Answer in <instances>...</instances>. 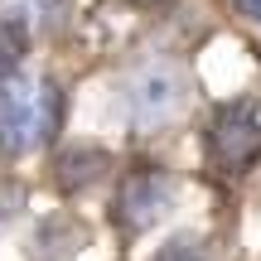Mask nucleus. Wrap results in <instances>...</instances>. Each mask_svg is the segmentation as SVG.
<instances>
[{
  "label": "nucleus",
  "mask_w": 261,
  "mask_h": 261,
  "mask_svg": "<svg viewBox=\"0 0 261 261\" xmlns=\"http://www.w3.org/2000/svg\"><path fill=\"white\" fill-rule=\"evenodd\" d=\"M63 116V92L48 77H5L0 83V150L29 155L48 145Z\"/></svg>",
  "instance_id": "1"
},
{
  "label": "nucleus",
  "mask_w": 261,
  "mask_h": 261,
  "mask_svg": "<svg viewBox=\"0 0 261 261\" xmlns=\"http://www.w3.org/2000/svg\"><path fill=\"white\" fill-rule=\"evenodd\" d=\"M189 107V73L169 58H150L126 77V116L136 130H160Z\"/></svg>",
  "instance_id": "2"
},
{
  "label": "nucleus",
  "mask_w": 261,
  "mask_h": 261,
  "mask_svg": "<svg viewBox=\"0 0 261 261\" xmlns=\"http://www.w3.org/2000/svg\"><path fill=\"white\" fill-rule=\"evenodd\" d=\"M174 208V179L155 165H140L130 169L116 189V203H112V223L121 227L126 237L150 232L155 223H165V213Z\"/></svg>",
  "instance_id": "3"
},
{
  "label": "nucleus",
  "mask_w": 261,
  "mask_h": 261,
  "mask_svg": "<svg viewBox=\"0 0 261 261\" xmlns=\"http://www.w3.org/2000/svg\"><path fill=\"white\" fill-rule=\"evenodd\" d=\"M208 155L223 174H242L247 165L261 160V121L252 102H227L208 121Z\"/></svg>",
  "instance_id": "4"
},
{
  "label": "nucleus",
  "mask_w": 261,
  "mask_h": 261,
  "mask_svg": "<svg viewBox=\"0 0 261 261\" xmlns=\"http://www.w3.org/2000/svg\"><path fill=\"white\" fill-rule=\"evenodd\" d=\"M87 223L73 213H54L34 227V261H77L87 247Z\"/></svg>",
  "instance_id": "5"
},
{
  "label": "nucleus",
  "mask_w": 261,
  "mask_h": 261,
  "mask_svg": "<svg viewBox=\"0 0 261 261\" xmlns=\"http://www.w3.org/2000/svg\"><path fill=\"white\" fill-rule=\"evenodd\" d=\"M107 169H112V155H107L102 145H68L63 155L54 160V184L63 189V194H83L97 179H107Z\"/></svg>",
  "instance_id": "6"
},
{
  "label": "nucleus",
  "mask_w": 261,
  "mask_h": 261,
  "mask_svg": "<svg viewBox=\"0 0 261 261\" xmlns=\"http://www.w3.org/2000/svg\"><path fill=\"white\" fill-rule=\"evenodd\" d=\"M5 10L15 15V24L29 29H54L63 19V0H5Z\"/></svg>",
  "instance_id": "7"
},
{
  "label": "nucleus",
  "mask_w": 261,
  "mask_h": 261,
  "mask_svg": "<svg viewBox=\"0 0 261 261\" xmlns=\"http://www.w3.org/2000/svg\"><path fill=\"white\" fill-rule=\"evenodd\" d=\"M19 58H24V24L5 19V24H0V83H5V77H15Z\"/></svg>",
  "instance_id": "8"
},
{
  "label": "nucleus",
  "mask_w": 261,
  "mask_h": 261,
  "mask_svg": "<svg viewBox=\"0 0 261 261\" xmlns=\"http://www.w3.org/2000/svg\"><path fill=\"white\" fill-rule=\"evenodd\" d=\"M160 261H208V247H203V237H194V232H179L174 242L160 252Z\"/></svg>",
  "instance_id": "9"
},
{
  "label": "nucleus",
  "mask_w": 261,
  "mask_h": 261,
  "mask_svg": "<svg viewBox=\"0 0 261 261\" xmlns=\"http://www.w3.org/2000/svg\"><path fill=\"white\" fill-rule=\"evenodd\" d=\"M232 10L242 19H252V24H261V0H232Z\"/></svg>",
  "instance_id": "10"
}]
</instances>
